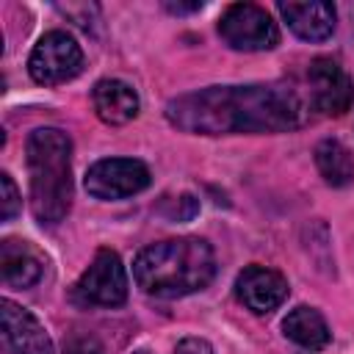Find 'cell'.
Returning a JSON list of instances; mask_svg holds the SVG:
<instances>
[{
    "label": "cell",
    "mask_w": 354,
    "mask_h": 354,
    "mask_svg": "<svg viewBox=\"0 0 354 354\" xmlns=\"http://www.w3.org/2000/svg\"><path fill=\"white\" fill-rule=\"evenodd\" d=\"M166 119L183 133H282L301 124V102L285 86H207L166 102Z\"/></svg>",
    "instance_id": "cell-1"
},
{
    "label": "cell",
    "mask_w": 354,
    "mask_h": 354,
    "mask_svg": "<svg viewBox=\"0 0 354 354\" xmlns=\"http://www.w3.org/2000/svg\"><path fill=\"white\" fill-rule=\"evenodd\" d=\"M216 254L202 238H171L152 243L133 260L136 285L158 299H180L210 285Z\"/></svg>",
    "instance_id": "cell-2"
},
{
    "label": "cell",
    "mask_w": 354,
    "mask_h": 354,
    "mask_svg": "<svg viewBox=\"0 0 354 354\" xmlns=\"http://www.w3.org/2000/svg\"><path fill=\"white\" fill-rule=\"evenodd\" d=\"M28 177L33 216L53 227L72 205V141L58 127H39L28 136Z\"/></svg>",
    "instance_id": "cell-3"
},
{
    "label": "cell",
    "mask_w": 354,
    "mask_h": 354,
    "mask_svg": "<svg viewBox=\"0 0 354 354\" xmlns=\"http://www.w3.org/2000/svg\"><path fill=\"white\" fill-rule=\"evenodd\" d=\"M72 299L80 307H119L127 299V271L116 252L100 249L91 266L72 288Z\"/></svg>",
    "instance_id": "cell-4"
},
{
    "label": "cell",
    "mask_w": 354,
    "mask_h": 354,
    "mask_svg": "<svg viewBox=\"0 0 354 354\" xmlns=\"http://www.w3.org/2000/svg\"><path fill=\"white\" fill-rule=\"evenodd\" d=\"M218 33L224 44L241 53H260L271 50L279 41V28L271 19V14L254 3H232L221 19H218Z\"/></svg>",
    "instance_id": "cell-5"
},
{
    "label": "cell",
    "mask_w": 354,
    "mask_h": 354,
    "mask_svg": "<svg viewBox=\"0 0 354 354\" xmlns=\"http://www.w3.org/2000/svg\"><path fill=\"white\" fill-rule=\"evenodd\" d=\"M83 69V50L66 30L44 33L28 58V72L41 86H55L72 80Z\"/></svg>",
    "instance_id": "cell-6"
},
{
    "label": "cell",
    "mask_w": 354,
    "mask_h": 354,
    "mask_svg": "<svg viewBox=\"0 0 354 354\" xmlns=\"http://www.w3.org/2000/svg\"><path fill=\"white\" fill-rule=\"evenodd\" d=\"M94 199H124L149 185V169L136 158H102L83 180Z\"/></svg>",
    "instance_id": "cell-7"
},
{
    "label": "cell",
    "mask_w": 354,
    "mask_h": 354,
    "mask_svg": "<svg viewBox=\"0 0 354 354\" xmlns=\"http://www.w3.org/2000/svg\"><path fill=\"white\" fill-rule=\"evenodd\" d=\"M313 105L326 116H340L354 105V83L332 58H315L307 69Z\"/></svg>",
    "instance_id": "cell-8"
},
{
    "label": "cell",
    "mask_w": 354,
    "mask_h": 354,
    "mask_svg": "<svg viewBox=\"0 0 354 354\" xmlns=\"http://www.w3.org/2000/svg\"><path fill=\"white\" fill-rule=\"evenodd\" d=\"M0 321H3V351L6 354H53V340L25 307L14 304L11 299L0 301Z\"/></svg>",
    "instance_id": "cell-9"
},
{
    "label": "cell",
    "mask_w": 354,
    "mask_h": 354,
    "mask_svg": "<svg viewBox=\"0 0 354 354\" xmlns=\"http://www.w3.org/2000/svg\"><path fill=\"white\" fill-rule=\"evenodd\" d=\"M238 299L257 315L277 310L288 299V279L266 266H246L235 282Z\"/></svg>",
    "instance_id": "cell-10"
},
{
    "label": "cell",
    "mask_w": 354,
    "mask_h": 354,
    "mask_svg": "<svg viewBox=\"0 0 354 354\" xmlns=\"http://www.w3.org/2000/svg\"><path fill=\"white\" fill-rule=\"evenodd\" d=\"M277 11L288 28L304 41H324L335 30V6L332 3H279Z\"/></svg>",
    "instance_id": "cell-11"
},
{
    "label": "cell",
    "mask_w": 354,
    "mask_h": 354,
    "mask_svg": "<svg viewBox=\"0 0 354 354\" xmlns=\"http://www.w3.org/2000/svg\"><path fill=\"white\" fill-rule=\"evenodd\" d=\"M91 102L97 116L105 124H127L138 116V94L130 83L116 80V77H105L94 86L91 91Z\"/></svg>",
    "instance_id": "cell-12"
},
{
    "label": "cell",
    "mask_w": 354,
    "mask_h": 354,
    "mask_svg": "<svg viewBox=\"0 0 354 354\" xmlns=\"http://www.w3.org/2000/svg\"><path fill=\"white\" fill-rule=\"evenodd\" d=\"M0 271L8 288H30L41 279V257L22 241H3L0 246Z\"/></svg>",
    "instance_id": "cell-13"
},
{
    "label": "cell",
    "mask_w": 354,
    "mask_h": 354,
    "mask_svg": "<svg viewBox=\"0 0 354 354\" xmlns=\"http://www.w3.org/2000/svg\"><path fill=\"white\" fill-rule=\"evenodd\" d=\"M282 332H285V337H290L293 343H299L301 348H310V351L324 348L329 343V337H332L324 315L315 307H304V304L285 315Z\"/></svg>",
    "instance_id": "cell-14"
},
{
    "label": "cell",
    "mask_w": 354,
    "mask_h": 354,
    "mask_svg": "<svg viewBox=\"0 0 354 354\" xmlns=\"http://www.w3.org/2000/svg\"><path fill=\"white\" fill-rule=\"evenodd\" d=\"M315 166L321 171V177L335 185V188H343L354 180V160H351V152L346 149V144H340L337 138H324L318 147H315Z\"/></svg>",
    "instance_id": "cell-15"
},
{
    "label": "cell",
    "mask_w": 354,
    "mask_h": 354,
    "mask_svg": "<svg viewBox=\"0 0 354 354\" xmlns=\"http://www.w3.org/2000/svg\"><path fill=\"white\" fill-rule=\"evenodd\" d=\"M0 191H3V210H0V218L3 221H11L17 213H19V194H17V185H14V180L3 171L0 174Z\"/></svg>",
    "instance_id": "cell-16"
},
{
    "label": "cell",
    "mask_w": 354,
    "mask_h": 354,
    "mask_svg": "<svg viewBox=\"0 0 354 354\" xmlns=\"http://www.w3.org/2000/svg\"><path fill=\"white\" fill-rule=\"evenodd\" d=\"M174 354H213V346L202 337H185V340L177 343Z\"/></svg>",
    "instance_id": "cell-17"
},
{
    "label": "cell",
    "mask_w": 354,
    "mask_h": 354,
    "mask_svg": "<svg viewBox=\"0 0 354 354\" xmlns=\"http://www.w3.org/2000/svg\"><path fill=\"white\" fill-rule=\"evenodd\" d=\"M66 354H105V348L94 337H75V340H69Z\"/></svg>",
    "instance_id": "cell-18"
},
{
    "label": "cell",
    "mask_w": 354,
    "mask_h": 354,
    "mask_svg": "<svg viewBox=\"0 0 354 354\" xmlns=\"http://www.w3.org/2000/svg\"><path fill=\"white\" fill-rule=\"evenodd\" d=\"M166 8L174 14H188V11H199L202 3H166Z\"/></svg>",
    "instance_id": "cell-19"
},
{
    "label": "cell",
    "mask_w": 354,
    "mask_h": 354,
    "mask_svg": "<svg viewBox=\"0 0 354 354\" xmlns=\"http://www.w3.org/2000/svg\"><path fill=\"white\" fill-rule=\"evenodd\" d=\"M136 354H149V351H147V348H141V351H136Z\"/></svg>",
    "instance_id": "cell-20"
}]
</instances>
